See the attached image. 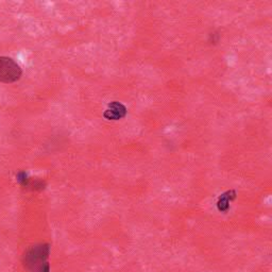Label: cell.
Instances as JSON below:
<instances>
[{
	"label": "cell",
	"instance_id": "cell-1",
	"mask_svg": "<svg viewBox=\"0 0 272 272\" xmlns=\"http://www.w3.org/2000/svg\"><path fill=\"white\" fill-rule=\"evenodd\" d=\"M22 69L18 64L8 56H0V82L13 83L21 79Z\"/></svg>",
	"mask_w": 272,
	"mask_h": 272
}]
</instances>
